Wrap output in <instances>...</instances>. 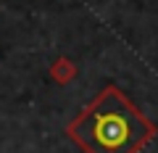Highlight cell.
Here are the masks:
<instances>
[{
    "label": "cell",
    "instance_id": "cell-1",
    "mask_svg": "<svg viewBox=\"0 0 158 153\" xmlns=\"http://www.w3.org/2000/svg\"><path fill=\"white\" fill-rule=\"evenodd\" d=\"M156 132V124L116 85L103 87L66 124V135L85 153H140Z\"/></svg>",
    "mask_w": 158,
    "mask_h": 153
},
{
    "label": "cell",
    "instance_id": "cell-2",
    "mask_svg": "<svg viewBox=\"0 0 158 153\" xmlns=\"http://www.w3.org/2000/svg\"><path fill=\"white\" fill-rule=\"evenodd\" d=\"M50 79L56 82V85H69V82L77 79V74H79V66L71 61L69 56H58L56 61L50 63Z\"/></svg>",
    "mask_w": 158,
    "mask_h": 153
}]
</instances>
